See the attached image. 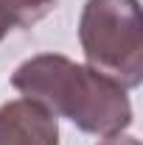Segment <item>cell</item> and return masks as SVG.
I'll use <instances>...</instances> for the list:
<instances>
[{
  "mask_svg": "<svg viewBox=\"0 0 143 145\" xmlns=\"http://www.w3.org/2000/svg\"><path fill=\"white\" fill-rule=\"evenodd\" d=\"M11 87L54 117H68L84 134L109 137L132 126L129 89L68 56L39 53L25 59L11 75Z\"/></svg>",
  "mask_w": 143,
  "mask_h": 145,
  "instance_id": "obj_1",
  "label": "cell"
},
{
  "mask_svg": "<svg viewBox=\"0 0 143 145\" xmlns=\"http://www.w3.org/2000/svg\"><path fill=\"white\" fill-rule=\"evenodd\" d=\"M79 42L93 70L124 89L143 81V14L138 0H87L79 17Z\"/></svg>",
  "mask_w": 143,
  "mask_h": 145,
  "instance_id": "obj_2",
  "label": "cell"
},
{
  "mask_svg": "<svg viewBox=\"0 0 143 145\" xmlns=\"http://www.w3.org/2000/svg\"><path fill=\"white\" fill-rule=\"evenodd\" d=\"M0 145H59V123L36 101H9L0 106Z\"/></svg>",
  "mask_w": 143,
  "mask_h": 145,
  "instance_id": "obj_3",
  "label": "cell"
},
{
  "mask_svg": "<svg viewBox=\"0 0 143 145\" xmlns=\"http://www.w3.org/2000/svg\"><path fill=\"white\" fill-rule=\"evenodd\" d=\"M56 0H0V42L14 28H31L54 11Z\"/></svg>",
  "mask_w": 143,
  "mask_h": 145,
  "instance_id": "obj_4",
  "label": "cell"
},
{
  "mask_svg": "<svg viewBox=\"0 0 143 145\" xmlns=\"http://www.w3.org/2000/svg\"><path fill=\"white\" fill-rule=\"evenodd\" d=\"M98 145H140V140H135V137H129V134H109V137H104Z\"/></svg>",
  "mask_w": 143,
  "mask_h": 145,
  "instance_id": "obj_5",
  "label": "cell"
}]
</instances>
